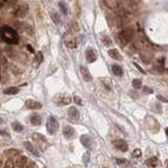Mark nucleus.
Instances as JSON below:
<instances>
[{
	"label": "nucleus",
	"mask_w": 168,
	"mask_h": 168,
	"mask_svg": "<svg viewBox=\"0 0 168 168\" xmlns=\"http://www.w3.org/2000/svg\"><path fill=\"white\" fill-rule=\"evenodd\" d=\"M143 89H144L145 93H152V89H148V87H146V86H144V87H143Z\"/></svg>",
	"instance_id": "nucleus-36"
},
{
	"label": "nucleus",
	"mask_w": 168,
	"mask_h": 168,
	"mask_svg": "<svg viewBox=\"0 0 168 168\" xmlns=\"http://www.w3.org/2000/svg\"><path fill=\"white\" fill-rule=\"evenodd\" d=\"M102 41H103V43L106 46H111L112 44V41L111 40V38H109L108 36H104L103 39H102Z\"/></svg>",
	"instance_id": "nucleus-33"
},
{
	"label": "nucleus",
	"mask_w": 168,
	"mask_h": 168,
	"mask_svg": "<svg viewBox=\"0 0 168 168\" xmlns=\"http://www.w3.org/2000/svg\"><path fill=\"white\" fill-rule=\"evenodd\" d=\"M46 129L51 134H55L59 129V122L54 116H49L46 121Z\"/></svg>",
	"instance_id": "nucleus-4"
},
{
	"label": "nucleus",
	"mask_w": 168,
	"mask_h": 168,
	"mask_svg": "<svg viewBox=\"0 0 168 168\" xmlns=\"http://www.w3.org/2000/svg\"><path fill=\"white\" fill-rule=\"evenodd\" d=\"M1 38L3 39L4 42L9 43V44H16L18 42V35L15 29L11 26H3L0 31Z\"/></svg>",
	"instance_id": "nucleus-1"
},
{
	"label": "nucleus",
	"mask_w": 168,
	"mask_h": 168,
	"mask_svg": "<svg viewBox=\"0 0 168 168\" xmlns=\"http://www.w3.org/2000/svg\"><path fill=\"white\" fill-rule=\"evenodd\" d=\"M51 16H52V18H53V20H54L55 23H56V24H60V22H61V19H60V17H59V14L56 13V12H52L51 13Z\"/></svg>",
	"instance_id": "nucleus-28"
},
{
	"label": "nucleus",
	"mask_w": 168,
	"mask_h": 168,
	"mask_svg": "<svg viewBox=\"0 0 168 168\" xmlns=\"http://www.w3.org/2000/svg\"><path fill=\"white\" fill-rule=\"evenodd\" d=\"M108 55L115 60H119V61L122 60V56H121V54L119 53V51L117 48H111L108 51Z\"/></svg>",
	"instance_id": "nucleus-20"
},
{
	"label": "nucleus",
	"mask_w": 168,
	"mask_h": 168,
	"mask_svg": "<svg viewBox=\"0 0 168 168\" xmlns=\"http://www.w3.org/2000/svg\"><path fill=\"white\" fill-rule=\"evenodd\" d=\"M114 145L117 149H119L120 151H122V152H126V151L128 150V144L125 140H122V139L116 140V141H114Z\"/></svg>",
	"instance_id": "nucleus-8"
},
{
	"label": "nucleus",
	"mask_w": 168,
	"mask_h": 168,
	"mask_svg": "<svg viewBox=\"0 0 168 168\" xmlns=\"http://www.w3.org/2000/svg\"><path fill=\"white\" fill-rule=\"evenodd\" d=\"M0 106H1V105H0Z\"/></svg>",
	"instance_id": "nucleus-44"
},
{
	"label": "nucleus",
	"mask_w": 168,
	"mask_h": 168,
	"mask_svg": "<svg viewBox=\"0 0 168 168\" xmlns=\"http://www.w3.org/2000/svg\"><path fill=\"white\" fill-rule=\"evenodd\" d=\"M2 168H15V164H14V161L12 159H9L7 162L4 163L3 167Z\"/></svg>",
	"instance_id": "nucleus-31"
},
{
	"label": "nucleus",
	"mask_w": 168,
	"mask_h": 168,
	"mask_svg": "<svg viewBox=\"0 0 168 168\" xmlns=\"http://www.w3.org/2000/svg\"><path fill=\"white\" fill-rule=\"evenodd\" d=\"M70 31L71 33H77L80 31V27L78 25V23L77 22H71L70 25Z\"/></svg>",
	"instance_id": "nucleus-29"
},
{
	"label": "nucleus",
	"mask_w": 168,
	"mask_h": 168,
	"mask_svg": "<svg viewBox=\"0 0 168 168\" xmlns=\"http://www.w3.org/2000/svg\"><path fill=\"white\" fill-rule=\"evenodd\" d=\"M117 164L119 165L121 168H136L130 164L126 159H117Z\"/></svg>",
	"instance_id": "nucleus-17"
},
{
	"label": "nucleus",
	"mask_w": 168,
	"mask_h": 168,
	"mask_svg": "<svg viewBox=\"0 0 168 168\" xmlns=\"http://www.w3.org/2000/svg\"><path fill=\"white\" fill-rule=\"evenodd\" d=\"M134 66H136V67H137V68H138V70H141V71H142V73H143V74H145V70H143V68H142V67H140V66H139V65H138V64H137V63H134Z\"/></svg>",
	"instance_id": "nucleus-38"
},
{
	"label": "nucleus",
	"mask_w": 168,
	"mask_h": 168,
	"mask_svg": "<svg viewBox=\"0 0 168 168\" xmlns=\"http://www.w3.org/2000/svg\"><path fill=\"white\" fill-rule=\"evenodd\" d=\"M0 134H2V136H9V133H7V131L5 130H2V129H0Z\"/></svg>",
	"instance_id": "nucleus-39"
},
{
	"label": "nucleus",
	"mask_w": 168,
	"mask_h": 168,
	"mask_svg": "<svg viewBox=\"0 0 168 168\" xmlns=\"http://www.w3.org/2000/svg\"><path fill=\"white\" fill-rule=\"evenodd\" d=\"M42 60H43L42 53H41V52H38L37 55L35 56V61H36V63H37V65H39L40 63L42 62Z\"/></svg>",
	"instance_id": "nucleus-32"
},
{
	"label": "nucleus",
	"mask_w": 168,
	"mask_h": 168,
	"mask_svg": "<svg viewBox=\"0 0 168 168\" xmlns=\"http://www.w3.org/2000/svg\"><path fill=\"white\" fill-rule=\"evenodd\" d=\"M159 164V160L157 157H151V158L147 159L146 161V165H147L148 168H156Z\"/></svg>",
	"instance_id": "nucleus-18"
},
{
	"label": "nucleus",
	"mask_w": 168,
	"mask_h": 168,
	"mask_svg": "<svg viewBox=\"0 0 168 168\" xmlns=\"http://www.w3.org/2000/svg\"><path fill=\"white\" fill-rule=\"evenodd\" d=\"M133 86L134 89H140L142 87V81L140 79H134L133 81Z\"/></svg>",
	"instance_id": "nucleus-30"
},
{
	"label": "nucleus",
	"mask_w": 168,
	"mask_h": 168,
	"mask_svg": "<svg viewBox=\"0 0 168 168\" xmlns=\"http://www.w3.org/2000/svg\"><path fill=\"white\" fill-rule=\"evenodd\" d=\"M67 115H68V118H70V120H73V121L79 120V118H80V112H79L78 109L76 108V107H70Z\"/></svg>",
	"instance_id": "nucleus-13"
},
{
	"label": "nucleus",
	"mask_w": 168,
	"mask_h": 168,
	"mask_svg": "<svg viewBox=\"0 0 168 168\" xmlns=\"http://www.w3.org/2000/svg\"><path fill=\"white\" fill-rule=\"evenodd\" d=\"M3 167V163H2V160H0V168Z\"/></svg>",
	"instance_id": "nucleus-42"
},
{
	"label": "nucleus",
	"mask_w": 168,
	"mask_h": 168,
	"mask_svg": "<svg viewBox=\"0 0 168 168\" xmlns=\"http://www.w3.org/2000/svg\"><path fill=\"white\" fill-rule=\"evenodd\" d=\"M111 70H112V73H114L115 76H119L120 77V76L123 75V70H122V67H121L120 65H112Z\"/></svg>",
	"instance_id": "nucleus-23"
},
{
	"label": "nucleus",
	"mask_w": 168,
	"mask_h": 168,
	"mask_svg": "<svg viewBox=\"0 0 168 168\" xmlns=\"http://www.w3.org/2000/svg\"><path fill=\"white\" fill-rule=\"evenodd\" d=\"M59 7H60V10L62 11V13L64 14V15H67V14H68V7H67V5L65 4V2L60 1L59 2Z\"/></svg>",
	"instance_id": "nucleus-27"
},
{
	"label": "nucleus",
	"mask_w": 168,
	"mask_h": 168,
	"mask_svg": "<svg viewBox=\"0 0 168 168\" xmlns=\"http://www.w3.org/2000/svg\"><path fill=\"white\" fill-rule=\"evenodd\" d=\"M80 141H81L82 145L84 147H86L87 149H92L93 146H95V140L89 134H82L81 138H80Z\"/></svg>",
	"instance_id": "nucleus-6"
},
{
	"label": "nucleus",
	"mask_w": 168,
	"mask_h": 168,
	"mask_svg": "<svg viewBox=\"0 0 168 168\" xmlns=\"http://www.w3.org/2000/svg\"><path fill=\"white\" fill-rule=\"evenodd\" d=\"M27 162H29V159L25 156H17L15 157V166H17L18 168H23L24 166H26Z\"/></svg>",
	"instance_id": "nucleus-10"
},
{
	"label": "nucleus",
	"mask_w": 168,
	"mask_h": 168,
	"mask_svg": "<svg viewBox=\"0 0 168 168\" xmlns=\"http://www.w3.org/2000/svg\"><path fill=\"white\" fill-rule=\"evenodd\" d=\"M63 136H64L65 139H68V140H70V139H74V138L76 137V130L74 129L71 126H64L63 127Z\"/></svg>",
	"instance_id": "nucleus-9"
},
{
	"label": "nucleus",
	"mask_w": 168,
	"mask_h": 168,
	"mask_svg": "<svg viewBox=\"0 0 168 168\" xmlns=\"http://www.w3.org/2000/svg\"><path fill=\"white\" fill-rule=\"evenodd\" d=\"M152 58H153L152 54H151L149 51H143V52H141V59L144 62H146V63L150 62L151 60H152Z\"/></svg>",
	"instance_id": "nucleus-19"
},
{
	"label": "nucleus",
	"mask_w": 168,
	"mask_h": 168,
	"mask_svg": "<svg viewBox=\"0 0 168 168\" xmlns=\"http://www.w3.org/2000/svg\"><path fill=\"white\" fill-rule=\"evenodd\" d=\"M24 146H25V148L29 151H31L32 153H34L35 156H39V152L37 151V149L35 148V146L32 144V143H30V142H24Z\"/></svg>",
	"instance_id": "nucleus-22"
},
{
	"label": "nucleus",
	"mask_w": 168,
	"mask_h": 168,
	"mask_svg": "<svg viewBox=\"0 0 168 168\" xmlns=\"http://www.w3.org/2000/svg\"><path fill=\"white\" fill-rule=\"evenodd\" d=\"M26 48H27V49H29L30 52H31V53H34V48H33L30 44H29V45H26Z\"/></svg>",
	"instance_id": "nucleus-40"
},
{
	"label": "nucleus",
	"mask_w": 168,
	"mask_h": 168,
	"mask_svg": "<svg viewBox=\"0 0 168 168\" xmlns=\"http://www.w3.org/2000/svg\"><path fill=\"white\" fill-rule=\"evenodd\" d=\"M30 121L34 126H40L41 122H42V119H41V116L39 114H33L31 117H30Z\"/></svg>",
	"instance_id": "nucleus-14"
},
{
	"label": "nucleus",
	"mask_w": 168,
	"mask_h": 168,
	"mask_svg": "<svg viewBox=\"0 0 168 168\" xmlns=\"http://www.w3.org/2000/svg\"><path fill=\"white\" fill-rule=\"evenodd\" d=\"M157 98H158L159 99V100H161V101H163L164 102V103H166V102H167V99H165L164 97H163V96H158V97H157Z\"/></svg>",
	"instance_id": "nucleus-37"
},
{
	"label": "nucleus",
	"mask_w": 168,
	"mask_h": 168,
	"mask_svg": "<svg viewBox=\"0 0 168 168\" xmlns=\"http://www.w3.org/2000/svg\"><path fill=\"white\" fill-rule=\"evenodd\" d=\"M134 34V29L133 26L125 27L124 30L119 32V34H118V39H119L122 45H126L129 41L133 39Z\"/></svg>",
	"instance_id": "nucleus-2"
},
{
	"label": "nucleus",
	"mask_w": 168,
	"mask_h": 168,
	"mask_svg": "<svg viewBox=\"0 0 168 168\" xmlns=\"http://www.w3.org/2000/svg\"><path fill=\"white\" fill-rule=\"evenodd\" d=\"M25 106L29 109H40L42 108V104L38 101L35 100H26L25 101Z\"/></svg>",
	"instance_id": "nucleus-12"
},
{
	"label": "nucleus",
	"mask_w": 168,
	"mask_h": 168,
	"mask_svg": "<svg viewBox=\"0 0 168 168\" xmlns=\"http://www.w3.org/2000/svg\"><path fill=\"white\" fill-rule=\"evenodd\" d=\"M19 153H20V151H19L18 149H9V150H5L4 151V156L7 157L9 159L15 158V157H17Z\"/></svg>",
	"instance_id": "nucleus-21"
},
{
	"label": "nucleus",
	"mask_w": 168,
	"mask_h": 168,
	"mask_svg": "<svg viewBox=\"0 0 168 168\" xmlns=\"http://www.w3.org/2000/svg\"><path fill=\"white\" fill-rule=\"evenodd\" d=\"M103 2L107 7H109V9H111V10L118 9L120 5L119 0H103Z\"/></svg>",
	"instance_id": "nucleus-15"
},
{
	"label": "nucleus",
	"mask_w": 168,
	"mask_h": 168,
	"mask_svg": "<svg viewBox=\"0 0 168 168\" xmlns=\"http://www.w3.org/2000/svg\"><path fill=\"white\" fill-rule=\"evenodd\" d=\"M74 101H75V103L78 104V105H82V100H81V98L78 97V96H75V97H74Z\"/></svg>",
	"instance_id": "nucleus-35"
},
{
	"label": "nucleus",
	"mask_w": 168,
	"mask_h": 168,
	"mask_svg": "<svg viewBox=\"0 0 168 168\" xmlns=\"http://www.w3.org/2000/svg\"><path fill=\"white\" fill-rule=\"evenodd\" d=\"M12 127H13L14 130L17 131V133H20V131L23 130V126L21 125V124L19 123V122H14L12 124Z\"/></svg>",
	"instance_id": "nucleus-26"
},
{
	"label": "nucleus",
	"mask_w": 168,
	"mask_h": 168,
	"mask_svg": "<svg viewBox=\"0 0 168 168\" xmlns=\"http://www.w3.org/2000/svg\"><path fill=\"white\" fill-rule=\"evenodd\" d=\"M2 123H3V120H2L1 118H0V124H2Z\"/></svg>",
	"instance_id": "nucleus-43"
},
{
	"label": "nucleus",
	"mask_w": 168,
	"mask_h": 168,
	"mask_svg": "<svg viewBox=\"0 0 168 168\" xmlns=\"http://www.w3.org/2000/svg\"><path fill=\"white\" fill-rule=\"evenodd\" d=\"M65 45L67 46L68 48H77V42L75 39H70L67 41H65Z\"/></svg>",
	"instance_id": "nucleus-25"
},
{
	"label": "nucleus",
	"mask_w": 168,
	"mask_h": 168,
	"mask_svg": "<svg viewBox=\"0 0 168 168\" xmlns=\"http://www.w3.org/2000/svg\"><path fill=\"white\" fill-rule=\"evenodd\" d=\"M80 73H81V76H82V78L84 79V81L90 82L93 80V76H92V74L89 73V70L87 67L80 66Z\"/></svg>",
	"instance_id": "nucleus-11"
},
{
	"label": "nucleus",
	"mask_w": 168,
	"mask_h": 168,
	"mask_svg": "<svg viewBox=\"0 0 168 168\" xmlns=\"http://www.w3.org/2000/svg\"><path fill=\"white\" fill-rule=\"evenodd\" d=\"M85 57H86L87 62L89 63H93L97 60V55H96V53L93 49H87L86 53H85Z\"/></svg>",
	"instance_id": "nucleus-16"
},
{
	"label": "nucleus",
	"mask_w": 168,
	"mask_h": 168,
	"mask_svg": "<svg viewBox=\"0 0 168 168\" xmlns=\"http://www.w3.org/2000/svg\"><path fill=\"white\" fill-rule=\"evenodd\" d=\"M142 155V151L141 149H139V148H137V149H134L133 151V157H134V158H139V157H141Z\"/></svg>",
	"instance_id": "nucleus-34"
},
{
	"label": "nucleus",
	"mask_w": 168,
	"mask_h": 168,
	"mask_svg": "<svg viewBox=\"0 0 168 168\" xmlns=\"http://www.w3.org/2000/svg\"><path fill=\"white\" fill-rule=\"evenodd\" d=\"M54 102L58 105H67L71 102V98L67 95H59L54 99Z\"/></svg>",
	"instance_id": "nucleus-7"
},
{
	"label": "nucleus",
	"mask_w": 168,
	"mask_h": 168,
	"mask_svg": "<svg viewBox=\"0 0 168 168\" xmlns=\"http://www.w3.org/2000/svg\"><path fill=\"white\" fill-rule=\"evenodd\" d=\"M27 14H29V7L26 4L19 5V7L13 10V15L16 18H24L26 17Z\"/></svg>",
	"instance_id": "nucleus-5"
},
{
	"label": "nucleus",
	"mask_w": 168,
	"mask_h": 168,
	"mask_svg": "<svg viewBox=\"0 0 168 168\" xmlns=\"http://www.w3.org/2000/svg\"><path fill=\"white\" fill-rule=\"evenodd\" d=\"M4 95H16V93H19V89L17 87H7L3 90Z\"/></svg>",
	"instance_id": "nucleus-24"
},
{
	"label": "nucleus",
	"mask_w": 168,
	"mask_h": 168,
	"mask_svg": "<svg viewBox=\"0 0 168 168\" xmlns=\"http://www.w3.org/2000/svg\"><path fill=\"white\" fill-rule=\"evenodd\" d=\"M23 168H33V164H30L29 166H24Z\"/></svg>",
	"instance_id": "nucleus-41"
},
{
	"label": "nucleus",
	"mask_w": 168,
	"mask_h": 168,
	"mask_svg": "<svg viewBox=\"0 0 168 168\" xmlns=\"http://www.w3.org/2000/svg\"><path fill=\"white\" fill-rule=\"evenodd\" d=\"M32 138H33V140L36 142L38 149H39L40 151H44L46 148H48V141H46V138L44 136L36 133V134H33Z\"/></svg>",
	"instance_id": "nucleus-3"
}]
</instances>
